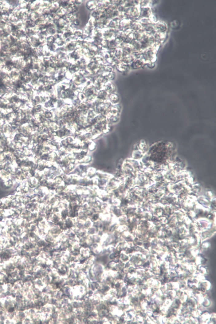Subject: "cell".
<instances>
[{"instance_id": "8992f818", "label": "cell", "mask_w": 216, "mask_h": 324, "mask_svg": "<svg viewBox=\"0 0 216 324\" xmlns=\"http://www.w3.org/2000/svg\"><path fill=\"white\" fill-rule=\"evenodd\" d=\"M130 44H131L132 49H133V53L142 51V49H141V44H140L139 41L133 40Z\"/></svg>"}, {"instance_id": "ba28073f", "label": "cell", "mask_w": 216, "mask_h": 324, "mask_svg": "<svg viewBox=\"0 0 216 324\" xmlns=\"http://www.w3.org/2000/svg\"><path fill=\"white\" fill-rule=\"evenodd\" d=\"M146 66L148 67L149 68L152 69L154 68L155 66V64L153 62H150V63H147L146 64Z\"/></svg>"}, {"instance_id": "3957f363", "label": "cell", "mask_w": 216, "mask_h": 324, "mask_svg": "<svg viewBox=\"0 0 216 324\" xmlns=\"http://www.w3.org/2000/svg\"><path fill=\"white\" fill-rule=\"evenodd\" d=\"M152 14L153 13L151 7L149 6L140 7L139 19L142 18H149Z\"/></svg>"}, {"instance_id": "6da1fadb", "label": "cell", "mask_w": 216, "mask_h": 324, "mask_svg": "<svg viewBox=\"0 0 216 324\" xmlns=\"http://www.w3.org/2000/svg\"><path fill=\"white\" fill-rule=\"evenodd\" d=\"M160 46V45L156 43L153 46L141 52V58L146 64L150 62L155 63L157 59V51Z\"/></svg>"}, {"instance_id": "5b68a950", "label": "cell", "mask_w": 216, "mask_h": 324, "mask_svg": "<svg viewBox=\"0 0 216 324\" xmlns=\"http://www.w3.org/2000/svg\"><path fill=\"white\" fill-rule=\"evenodd\" d=\"M129 29H131L132 32L134 31H140L143 29L142 26H141L140 22L138 21H133L131 24Z\"/></svg>"}, {"instance_id": "7a4b0ae2", "label": "cell", "mask_w": 216, "mask_h": 324, "mask_svg": "<svg viewBox=\"0 0 216 324\" xmlns=\"http://www.w3.org/2000/svg\"><path fill=\"white\" fill-rule=\"evenodd\" d=\"M155 31L158 33L166 34L168 30V26L166 22L162 21H158L154 24Z\"/></svg>"}, {"instance_id": "52a82bcc", "label": "cell", "mask_w": 216, "mask_h": 324, "mask_svg": "<svg viewBox=\"0 0 216 324\" xmlns=\"http://www.w3.org/2000/svg\"><path fill=\"white\" fill-rule=\"evenodd\" d=\"M150 2L151 1H140L139 6L140 7L150 6Z\"/></svg>"}, {"instance_id": "277c9868", "label": "cell", "mask_w": 216, "mask_h": 324, "mask_svg": "<svg viewBox=\"0 0 216 324\" xmlns=\"http://www.w3.org/2000/svg\"><path fill=\"white\" fill-rule=\"evenodd\" d=\"M146 63L142 58L135 59L130 64V68L132 69H139L146 66Z\"/></svg>"}]
</instances>
